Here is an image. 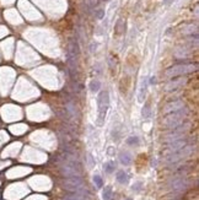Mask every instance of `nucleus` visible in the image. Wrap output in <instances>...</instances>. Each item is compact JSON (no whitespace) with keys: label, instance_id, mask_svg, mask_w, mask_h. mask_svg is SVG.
<instances>
[{"label":"nucleus","instance_id":"f257e3e1","mask_svg":"<svg viewBox=\"0 0 199 200\" xmlns=\"http://www.w3.org/2000/svg\"><path fill=\"white\" fill-rule=\"evenodd\" d=\"M188 117H189V110L185 106L183 108H181V110H178L176 112L165 114L164 119H162V125L166 129H173L176 126L183 124Z\"/></svg>","mask_w":199,"mask_h":200},{"label":"nucleus","instance_id":"f03ea898","mask_svg":"<svg viewBox=\"0 0 199 200\" xmlns=\"http://www.w3.org/2000/svg\"><path fill=\"white\" fill-rule=\"evenodd\" d=\"M197 70H198V64L197 63L177 64V65H172L169 69H166L165 75L167 78H177V76H183V75L192 74V72H195Z\"/></svg>","mask_w":199,"mask_h":200},{"label":"nucleus","instance_id":"7ed1b4c3","mask_svg":"<svg viewBox=\"0 0 199 200\" xmlns=\"http://www.w3.org/2000/svg\"><path fill=\"white\" fill-rule=\"evenodd\" d=\"M63 187L71 192V193H74L79 196H87L88 195V190L84 187V182L81 179V177H70V178H66L64 180V183H63Z\"/></svg>","mask_w":199,"mask_h":200},{"label":"nucleus","instance_id":"20e7f679","mask_svg":"<svg viewBox=\"0 0 199 200\" xmlns=\"http://www.w3.org/2000/svg\"><path fill=\"white\" fill-rule=\"evenodd\" d=\"M80 56V48L76 40H71L68 46V64L71 74H78V60Z\"/></svg>","mask_w":199,"mask_h":200},{"label":"nucleus","instance_id":"39448f33","mask_svg":"<svg viewBox=\"0 0 199 200\" xmlns=\"http://www.w3.org/2000/svg\"><path fill=\"white\" fill-rule=\"evenodd\" d=\"M97 104H98L97 124L102 125V123L104 122V118H106L107 110H108V107H110V94H108V91H101L98 97H97Z\"/></svg>","mask_w":199,"mask_h":200},{"label":"nucleus","instance_id":"423d86ee","mask_svg":"<svg viewBox=\"0 0 199 200\" xmlns=\"http://www.w3.org/2000/svg\"><path fill=\"white\" fill-rule=\"evenodd\" d=\"M194 151V146L193 145H186V146L183 149H181L176 152H172V154H169L166 157H165V161L166 163H169V165H173V163H177L179 161H182L187 157H189Z\"/></svg>","mask_w":199,"mask_h":200},{"label":"nucleus","instance_id":"0eeeda50","mask_svg":"<svg viewBox=\"0 0 199 200\" xmlns=\"http://www.w3.org/2000/svg\"><path fill=\"white\" fill-rule=\"evenodd\" d=\"M191 129V123H185V124H181L178 126L173 129H170V132L164 136V142L169 144V142H172L175 140H178V139H182Z\"/></svg>","mask_w":199,"mask_h":200},{"label":"nucleus","instance_id":"6e6552de","mask_svg":"<svg viewBox=\"0 0 199 200\" xmlns=\"http://www.w3.org/2000/svg\"><path fill=\"white\" fill-rule=\"evenodd\" d=\"M188 187V180L186 177H176L170 182V189L173 192H182Z\"/></svg>","mask_w":199,"mask_h":200},{"label":"nucleus","instance_id":"1a4fd4ad","mask_svg":"<svg viewBox=\"0 0 199 200\" xmlns=\"http://www.w3.org/2000/svg\"><path fill=\"white\" fill-rule=\"evenodd\" d=\"M186 145H188V139H187V138H182V139L175 140V141L167 144L166 152H167V155H169V154H172V152H176V151H178V150H181V149H183Z\"/></svg>","mask_w":199,"mask_h":200},{"label":"nucleus","instance_id":"9d476101","mask_svg":"<svg viewBox=\"0 0 199 200\" xmlns=\"http://www.w3.org/2000/svg\"><path fill=\"white\" fill-rule=\"evenodd\" d=\"M185 107V102L181 101V100H177V101H173V102H170L165 106V108L162 110V113L164 114H169V113H172V112H176L181 108Z\"/></svg>","mask_w":199,"mask_h":200},{"label":"nucleus","instance_id":"9b49d317","mask_svg":"<svg viewBox=\"0 0 199 200\" xmlns=\"http://www.w3.org/2000/svg\"><path fill=\"white\" fill-rule=\"evenodd\" d=\"M186 82H187V79L177 76V79H173V80H171V81H169V82L166 84L165 90H166V91H172V90L179 88V87H182Z\"/></svg>","mask_w":199,"mask_h":200},{"label":"nucleus","instance_id":"f8f14e48","mask_svg":"<svg viewBox=\"0 0 199 200\" xmlns=\"http://www.w3.org/2000/svg\"><path fill=\"white\" fill-rule=\"evenodd\" d=\"M146 87H148V81H146V78H145L143 80V84H141V87H140V91H139V102H143L144 98H145Z\"/></svg>","mask_w":199,"mask_h":200},{"label":"nucleus","instance_id":"ddd939ff","mask_svg":"<svg viewBox=\"0 0 199 200\" xmlns=\"http://www.w3.org/2000/svg\"><path fill=\"white\" fill-rule=\"evenodd\" d=\"M119 161L122 162V165L128 166L129 163L132 162V156H130V154H128V152H122V154L119 155Z\"/></svg>","mask_w":199,"mask_h":200},{"label":"nucleus","instance_id":"4468645a","mask_svg":"<svg viewBox=\"0 0 199 200\" xmlns=\"http://www.w3.org/2000/svg\"><path fill=\"white\" fill-rule=\"evenodd\" d=\"M116 178H117V180L119 182L120 184H125L127 182H128V179H129L128 174H127V172H124V171H119V172L117 173Z\"/></svg>","mask_w":199,"mask_h":200},{"label":"nucleus","instance_id":"2eb2a0df","mask_svg":"<svg viewBox=\"0 0 199 200\" xmlns=\"http://www.w3.org/2000/svg\"><path fill=\"white\" fill-rule=\"evenodd\" d=\"M101 88V82L98 80H92L90 82V90H91V92H98Z\"/></svg>","mask_w":199,"mask_h":200},{"label":"nucleus","instance_id":"dca6fc26","mask_svg":"<svg viewBox=\"0 0 199 200\" xmlns=\"http://www.w3.org/2000/svg\"><path fill=\"white\" fill-rule=\"evenodd\" d=\"M114 168H116V165H114V162H113V161L107 162L106 165H104V171H106L107 173H112V172H114Z\"/></svg>","mask_w":199,"mask_h":200},{"label":"nucleus","instance_id":"f3484780","mask_svg":"<svg viewBox=\"0 0 199 200\" xmlns=\"http://www.w3.org/2000/svg\"><path fill=\"white\" fill-rule=\"evenodd\" d=\"M103 199L104 200H110L112 196V187H104L103 189Z\"/></svg>","mask_w":199,"mask_h":200},{"label":"nucleus","instance_id":"a211bd4d","mask_svg":"<svg viewBox=\"0 0 199 200\" xmlns=\"http://www.w3.org/2000/svg\"><path fill=\"white\" fill-rule=\"evenodd\" d=\"M66 111L69 112V114L70 116H75L76 114V107H75V104H73V103H68L66 104Z\"/></svg>","mask_w":199,"mask_h":200},{"label":"nucleus","instance_id":"6ab92c4d","mask_svg":"<svg viewBox=\"0 0 199 200\" xmlns=\"http://www.w3.org/2000/svg\"><path fill=\"white\" fill-rule=\"evenodd\" d=\"M127 144L133 146V145H139V138L138 136H130L127 139Z\"/></svg>","mask_w":199,"mask_h":200},{"label":"nucleus","instance_id":"aec40b11","mask_svg":"<svg viewBox=\"0 0 199 200\" xmlns=\"http://www.w3.org/2000/svg\"><path fill=\"white\" fill-rule=\"evenodd\" d=\"M141 113H143V117H144V118H149V116H150V106H149V104L144 106Z\"/></svg>","mask_w":199,"mask_h":200},{"label":"nucleus","instance_id":"412c9836","mask_svg":"<svg viewBox=\"0 0 199 200\" xmlns=\"http://www.w3.org/2000/svg\"><path fill=\"white\" fill-rule=\"evenodd\" d=\"M94 182H95V184H96L97 188H101L103 186V180H102V178L100 176H94Z\"/></svg>","mask_w":199,"mask_h":200},{"label":"nucleus","instance_id":"4be33fe9","mask_svg":"<svg viewBox=\"0 0 199 200\" xmlns=\"http://www.w3.org/2000/svg\"><path fill=\"white\" fill-rule=\"evenodd\" d=\"M65 200H84L81 196H79V195H66L65 196Z\"/></svg>","mask_w":199,"mask_h":200},{"label":"nucleus","instance_id":"5701e85b","mask_svg":"<svg viewBox=\"0 0 199 200\" xmlns=\"http://www.w3.org/2000/svg\"><path fill=\"white\" fill-rule=\"evenodd\" d=\"M103 16H104V10L100 9V10L96 11V17H97V19H102Z\"/></svg>","mask_w":199,"mask_h":200},{"label":"nucleus","instance_id":"b1692460","mask_svg":"<svg viewBox=\"0 0 199 200\" xmlns=\"http://www.w3.org/2000/svg\"><path fill=\"white\" fill-rule=\"evenodd\" d=\"M140 187H141V183H140V182H138V183H136L135 186H133V190H139Z\"/></svg>","mask_w":199,"mask_h":200},{"label":"nucleus","instance_id":"393cba45","mask_svg":"<svg viewBox=\"0 0 199 200\" xmlns=\"http://www.w3.org/2000/svg\"><path fill=\"white\" fill-rule=\"evenodd\" d=\"M155 81H156V79H155V78H151V84H155Z\"/></svg>","mask_w":199,"mask_h":200},{"label":"nucleus","instance_id":"a878e982","mask_svg":"<svg viewBox=\"0 0 199 200\" xmlns=\"http://www.w3.org/2000/svg\"><path fill=\"white\" fill-rule=\"evenodd\" d=\"M164 2H165L166 4H169V3H170V0H164Z\"/></svg>","mask_w":199,"mask_h":200},{"label":"nucleus","instance_id":"bb28decb","mask_svg":"<svg viewBox=\"0 0 199 200\" xmlns=\"http://www.w3.org/2000/svg\"><path fill=\"white\" fill-rule=\"evenodd\" d=\"M127 200H132V199H127Z\"/></svg>","mask_w":199,"mask_h":200}]
</instances>
